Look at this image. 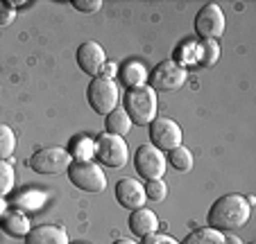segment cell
Masks as SVG:
<instances>
[{
    "label": "cell",
    "instance_id": "5bb4252c",
    "mask_svg": "<svg viewBox=\"0 0 256 244\" xmlns=\"http://www.w3.org/2000/svg\"><path fill=\"white\" fill-rule=\"evenodd\" d=\"M127 224H130V231L134 235L145 238V235H152L159 231V217L150 208H136V211H132Z\"/></svg>",
    "mask_w": 256,
    "mask_h": 244
},
{
    "label": "cell",
    "instance_id": "2e32d148",
    "mask_svg": "<svg viewBox=\"0 0 256 244\" xmlns=\"http://www.w3.org/2000/svg\"><path fill=\"white\" fill-rule=\"evenodd\" d=\"M118 77L127 86V91L130 88H138V86H145V81H148V68L140 61H127L118 70Z\"/></svg>",
    "mask_w": 256,
    "mask_h": 244
},
{
    "label": "cell",
    "instance_id": "603a6c76",
    "mask_svg": "<svg viewBox=\"0 0 256 244\" xmlns=\"http://www.w3.org/2000/svg\"><path fill=\"white\" fill-rule=\"evenodd\" d=\"M14 149H16V134L12 131V127L0 125V161H7L14 154Z\"/></svg>",
    "mask_w": 256,
    "mask_h": 244
},
{
    "label": "cell",
    "instance_id": "44dd1931",
    "mask_svg": "<svg viewBox=\"0 0 256 244\" xmlns=\"http://www.w3.org/2000/svg\"><path fill=\"white\" fill-rule=\"evenodd\" d=\"M184 244H224V235L216 229H198L184 240Z\"/></svg>",
    "mask_w": 256,
    "mask_h": 244
},
{
    "label": "cell",
    "instance_id": "9a60e30c",
    "mask_svg": "<svg viewBox=\"0 0 256 244\" xmlns=\"http://www.w3.org/2000/svg\"><path fill=\"white\" fill-rule=\"evenodd\" d=\"M0 222H2V231L12 238H25L32 231V224H30L28 215L23 211H7L0 217Z\"/></svg>",
    "mask_w": 256,
    "mask_h": 244
},
{
    "label": "cell",
    "instance_id": "836d02e7",
    "mask_svg": "<svg viewBox=\"0 0 256 244\" xmlns=\"http://www.w3.org/2000/svg\"><path fill=\"white\" fill-rule=\"evenodd\" d=\"M250 244H254V242H250Z\"/></svg>",
    "mask_w": 256,
    "mask_h": 244
},
{
    "label": "cell",
    "instance_id": "52a82bcc",
    "mask_svg": "<svg viewBox=\"0 0 256 244\" xmlns=\"http://www.w3.org/2000/svg\"><path fill=\"white\" fill-rule=\"evenodd\" d=\"M224 11L216 2H206L195 16V32L202 41H218L224 34Z\"/></svg>",
    "mask_w": 256,
    "mask_h": 244
},
{
    "label": "cell",
    "instance_id": "7c38bea8",
    "mask_svg": "<svg viewBox=\"0 0 256 244\" xmlns=\"http://www.w3.org/2000/svg\"><path fill=\"white\" fill-rule=\"evenodd\" d=\"M116 199L122 208H127V211L145 208V201H148V197H145V186L140 181H136V179H130V177L120 179V181L116 183Z\"/></svg>",
    "mask_w": 256,
    "mask_h": 244
},
{
    "label": "cell",
    "instance_id": "1f68e13d",
    "mask_svg": "<svg viewBox=\"0 0 256 244\" xmlns=\"http://www.w3.org/2000/svg\"><path fill=\"white\" fill-rule=\"evenodd\" d=\"M7 213V204H5V199H0V217Z\"/></svg>",
    "mask_w": 256,
    "mask_h": 244
},
{
    "label": "cell",
    "instance_id": "83f0119b",
    "mask_svg": "<svg viewBox=\"0 0 256 244\" xmlns=\"http://www.w3.org/2000/svg\"><path fill=\"white\" fill-rule=\"evenodd\" d=\"M143 244H182V242H177L174 238L164 235V233H152V235H145Z\"/></svg>",
    "mask_w": 256,
    "mask_h": 244
},
{
    "label": "cell",
    "instance_id": "ba28073f",
    "mask_svg": "<svg viewBox=\"0 0 256 244\" xmlns=\"http://www.w3.org/2000/svg\"><path fill=\"white\" fill-rule=\"evenodd\" d=\"M28 163L30 168L39 174H62V172H68L72 158L62 147H44L36 154H32V158Z\"/></svg>",
    "mask_w": 256,
    "mask_h": 244
},
{
    "label": "cell",
    "instance_id": "4dcf8cb0",
    "mask_svg": "<svg viewBox=\"0 0 256 244\" xmlns=\"http://www.w3.org/2000/svg\"><path fill=\"white\" fill-rule=\"evenodd\" d=\"M114 244H138V242H134V240H127V238H120V240H116Z\"/></svg>",
    "mask_w": 256,
    "mask_h": 244
},
{
    "label": "cell",
    "instance_id": "d4e9b609",
    "mask_svg": "<svg viewBox=\"0 0 256 244\" xmlns=\"http://www.w3.org/2000/svg\"><path fill=\"white\" fill-rule=\"evenodd\" d=\"M145 197L152 201H164L166 197H168V186H166L164 179L148 181V186H145Z\"/></svg>",
    "mask_w": 256,
    "mask_h": 244
},
{
    "label": "cell",
    "instance_id": "277c9868",
    "mask_svg": "<svg viewBox=\"0 0 256 244\" xmlns=\"http://www.w3.org/2000/svg\"><path fill=\"white\" fill-rule=\"evenodd\" d=\"M96 158L106 168H125L127 161H130V147H127L122 136L102 134L96 140Z\"/></svg>",
    "mask_w": 256,
    "mask_h": 244
},
{
    "label": "cell",
    "instance_id": "6da1fadb",
    "mask_svg": "<svg viewBox=\"0 0 256 244\" xmlns=\"http://www.w3.org/2000/svg\"><path fill=\"white\" fill-rule=\"evenodd\" d=\"M252 206L242 195H224L208 208V229H216L220 233L224 231H238L250 222Z\"/></svg>",
    "mask_w": 256,
    "mask_h": 244
},
{
    "label": "cell",
    "instance_id": "7402d4cb",
    "mask_svg": "<svg viewBox=\"0 0 256 244\" xmlns=\"http://www.w3.org/2000/svg\"><path fill=\"white\" fill-rule=\"evenodd\" d=\"M16 183V174L7 161H0V199H5L7 195H12Z\"/></svg>",
    "mask_w": 256,
    "mask_h": 244
},
{
    "label": "cell",
    "instance_id": "f1b7e54d",
    "mask_svg": "<svg viewBox=\"0 0 256 244\" xmlns=\"http://www.w3.org/2000/svg\"><path fill=\"white\" fill-rule=\"evenodd\" d=\"M116 72H118L116 63H114V61H106L104 66H102V70H100V75H98V77H106V79H114V77H116Z\"/></svg>",
    "mask_w": 256,
    "mask_h": 244
},
{
    "label": "cell",
    "instance_id": "7a4b0ae2",
    "mask_svg": "<svg viewBox=\"0 0 256 244\" xmlns=\"http://www.w3.org/2000/svg\"><path fill=\"white\" fill-rule=\"evenodd\" d=\"M156 91L150 88L148 84L138 88H130L125 95V113L130 115L132 125L148 127L154 122L156 118Z\"/></svg>",
    "mask_w": 256,
    "mask_h": 244
},
{
    "label": "cell",
    "instance_id": "e0dca14e",
    "mask_svg": "<svg viewBox=\"0 0 256 244\" xmlns=\"http://www.w3.org/2000/svg\"><path fill=\"white\" fill-rule=\"evenodd\" d=\"M66 152L70 154V158L75 163H91L93 156H96V140H93L91 136H84V134L75 136V138L70 140Z\"/></svg>",
    "mask_w": 256,
    "mask_h": 244
},
{
    "label": "cell",
    "instance_id": "d6a6232c",
    "mask_svg": "<svg viewBox=\"0 0 256 244\" xmlns=\"http://www.w3.org/2000/svg\"><path fill=\"white\" fill-rule=\"evenodd\" d=\"M68 244H84V242H68Z\"/></svg>",
    "mask_w": 256,
    "mask_h": 244
},
{
    "label": "cell",
    "instance_id": "4316f807",
    "mask_svg": "<svg viewBox=\"0 0 256 244\" xmlns=\"http://www.w3.org/2000/svg\"><path fill=\"white\" fill-rule=\"evenodd\" d=\"M72 7L84 11V14H93V11H98L102 7V2L100 0H72Z\"/></svg>",
    "mask_w": 256,
    "mask_h": 244
},
{
    "label": "cell",
    "instance_id": "484cf974",
    "mask_svg": "<svg viewBox=\"0 0 256 244\" xmlns=\"http://www.w3.org/2000/svg\"><path fill=\"white\" fill-rule=\"evenodd\" d=\"M16 18V9L10 5V2H0V27H7L12 25Z\"/></svg>",
    "mask_w": 256,
    "mask_h": 244
},
{
    "label": "cell",
    "instance_id": "d6986e66",
    "mask_svg": "<svg viewBox=\"0 0 256 244\" xmlns=\"http://www.w3.org/2000/svg\"><path fill=\"white\" fill-rule=\"evenodd\" d=\"M104 125H106V134L125 136V134H130V129H132V120H130V115L125 113V109H116L104 118Z\"/></svg>",
    "mask_w": 256,
    "mask_h": 244
},
{
    "label": "cell",
    "instance_id": "8992f818",
    "mask_svg": "<svg viewBox=\"0 0 256 244\" xmlns=\"http://www.w3.org/2000/svg\"><path fill=\"white\" fill-rule=\"evenodd\" d=\"M68 179L75 188L84 192H102L106 190V174L98 163H70Z\"/></svg>",
    "mask_w": 256,
    "mask_h": 244
},
{
    "label": "cell",
    "instance_id": "5b68a950",
    "mask_svg": "<svg viewBox=\"0 0 256 244\" xmlns=\"http://www.w3.org/2000/svg\"><path fill=\"white\" fill-rule=\"evenodd\" d=\"M134 168L138 172V177H143L145 181H154V179H164L166 177V154L161 149H156L154 145H140L134 154Z\"/></svg>",
    "mask_w": 256,
    "mask_h": 244
},
{
    "label": "cell",
    "instance_id": "30bf717a",
    "mask_svg": "<svg viewBox=\"0 0 256 244\" xmlns=\"http://www.w3.org/2000/svg\"><path fill=\"white\" fill-rule=\"evenodd\" d=\"M150 145H154L161 152H170V149L179 147L184 143V134L182 127L170 118H154V122L150 125Z\"/></svg>",
    "mask_w": 256,
    "mask_h": 244
},
{
    "label": "cell",
    "instance_id": "3957f363",
    "mask_svg": "<svg viewBox=\"0 0 256 244\" xmlns=\"http://www.w3.org/2000/svg\"><path fill=\"white\" fill-rule=\"evenodd\" d=\"M88 104L96 113L100 115H109L112 111L118 109V102H120V88L114 79H106V77H93V81L88 84Z\"/></svg>",
    "mask_w": 256,
    "mask_h": 244
},
{
    "label": "cell",
    "instance_id": "f546056e",
    "mask_svg": "<svg viewBox=\"0 0 256 244\" xmlns=\"http://www.w3.org/2000/svg\"><path fill=\"white\" fill-rule=\"evenodd\" d=\"M224 244H242L240 238H236V235H224Z\"/></svg>",
    "mask_w": 256,
    "mask_h": 244
},
{
    "label": "cell",
    "instance_id": "cb8c5ba5",
    "mask_svg": "<svg viewBox=\"0 0 256 244\" xmlns=\"http://www.w3.org/2000/svg\"><path fill=\"white\" fill-rule=\"evenodd\" d=\"M220 61V43L218 41H202V63L206 68Z\"/></svg>",
    "mask_w": 256,
    "mask_h": 244
},
{
    "label": "cell",
    "instance_id": "4fadbf2b",
    "mask_svg": "<svg viewBox=\"0 0 256 244\" xmlns=\"http://www.w3.org/2000/svg\"><path fill=\"white\" fill-rule=\"evenodd\" d=\"M25 244H68V233L57 224L32 226V231L25 235Z\"/></svg>",
    "mask_w": 256,
    "mask_h": 244
},
{
    "label": "cell",
    "instance_id": "8fae6325",
    "mask_svg": "<svg viewBox=\"0 0 256 244\" xmlns=\"http://www.w3.org/2000/svg\"><path fill=\"white\" fill-rule=\"evenodd\" d=\"M78 66L82 68V72H86L88 77H98L102 70V66L106 63V54L98 41H84L78 48Z\"/></svg>",
    "mask_w": 256,
    "mask_h": 244
},
{
    "label": "cell",
    "instance_id": "ffe728a7",
    "mask_svg": "<svg viewBox=\"0 0 256 244\" xmlns=\"http://www.w3.org/2000/svg\"><path fill=\"white\" fill-rule=\"evenodd\" d=\"M166 161H168V165H172L177 172H190V170H193V163H195L190 149L184 147V145L170 149L168 156H166Z\"/></svg>",
    "mask_w": 256,
    "mask_h": 244
},
{
    "label": "cell",
    "instance_id": "ac0fdd59",
    "mask_svg": "<svg viewBox=\"0 0 256 244\" xmlns=\"http://www.w3.org/2000/svg\"><path fill=\"white\" fill-rule=\"evenodd\" d=\"M12 204L20 211H39L46 204V195L41 190H34V188H28V190H20L18 195L12 197Z\"/></svg>",
    "mask_w": 256,
    "mask_h": 244
},
{
    "label": "cell",
    "instance_id": "9c48e42d",
    "mask_svg": "<svg viewBox=\"0 0 256 244\" xmlns=\"http://www.w3.org/2000/svg\"><path fill=\"white\" fill-rule=\"evenodd\" d=\"M188 79V72L186 68L182 66L179 61H164L152 70L150 75V88L161 93H170V91H177L182 88Z\"/></svg>",
    "mask_w": 256,
    "mask_h": 244
}]
</instances>
